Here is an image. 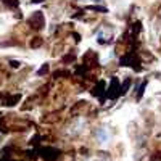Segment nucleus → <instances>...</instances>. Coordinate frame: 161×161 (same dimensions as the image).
Returning a JSON list of instances; mask_svg holds the SVG:
<instances>
[{
    "mask_svg": "<svg viewBox=\"0 0 161 161\" xmlns=\"http://www.w3.org/2000/svg\"><path fill=\"white\" fill-rule=\"evenodd\" d=\"M145 85H147V80H143L142 85H140V89H139V94H137V98H140V97L143 95V90H145Z\"/></svg>",
    "mask_w": 161,
    "mask_h": 161,
    "instance_id": "nucleus-10",
    "label": "nucleus"
},
{
    "mask_svg": "<svg viewBox=\"0 0 161 161\" xmlns=\"http://www.w3.org/2000/svg\"><path fill=\"white\" fill-rule=\"evenodd\" d=\"M92 94H94L95 97H100L102 102L105 100V94H106V90H105V82H103V80H100V82L97 84L94 89H92Z\"/></svg>",
    "mask_w": 161,
    "mask_h": 161,
    "instance_id": "nucleus-7",
    "label": "nucleus"
},
{
    "mask_svg": "<svg viewBox=\"0 0 161 161\" xmlns=\"http://www.w3.org/2000/svg\"><path fill=\"white\" fill-rule=\"evenodd\" d=\"M97 60H98V56H97V53H95V52H92V50H89L87 53L84 55V65L85 66H95Z\"/></svg>",
    "mask_w": 161,
    "mask_h": 161,
    "instance_id": "nucleus-5",
    "label": "nucleus"
},
{
    "mask_svg": "<svg viewBox=\"0 0 161 161\" xmlns=\"http://www.w3.org/2000/svg\"><path fill=\"white\" fill-rule=\"evenodd\" d=\"M40 45H42V39H40V37H36V40H32V42H31V47L32 48L40 47Z\"/></svg>",
    "mask_w": 161,
    "mask_h": 161,
    "instance_id": "nucleus-9",
    "label": "nucleus"
},
{
    "mask_svg": "<svg viewBox=\"0 0 161 161\" xmlns=\"http://www.w3.org/2000/svg\"><path fill=\"white\" fill-rule=\"evenodd\" d=\"M47 71H48V65H44V66H42V68H40V70L37 71V74H39V76H42V74H45Z\"/></svg>",
    "mask_w": 161,
    "mask_h": 161,
    "instance_id": "nucleus-12",
    "label": "nucleus"
},
{
    "mask_svg": "<svg viewBox=\"0 0 161 161\" xmlns=\"http://www.w3.org/2000/svg\"><path fill=\"white\" fill-rule=\"evenodd\" d=\"M39 153L42 155V156L47 159V161H55V159H58V156H60V150H56V148H52V147L40 148Z\"/></svg>",
    "mask_w": 161,
    "mask_h": 161,
    "instance_id": "nucleus-3",
    "label": "nucleus"
},
{
    "mask_svg": "<svg viewBox=\"0 0 161 161\" xmlns=\"http://www.w3.org/2000/svg\"><path fill=\"white\" fill-rule=\"evenodd\" d=\"M20 98H21L20 94L7 95V97H3V98H2V105H5V106H13V105H16V103L20 102Z\"/></svg>",
    "mask_w": 161,
    "mask_h": 161,
    "instance_id": "nucleus-6",
    "label": "nucleus"
},
{
    "mask_svg": "<svg viewBox=\"0 0 161 161\" xmlns=\"http://www.w3.org/2000/svg\"><path fill=\"white\" fill-rule=\"evenodd\" d=\"M3 3H7L8 7H18V0H3Z\"/></svg>",
    "mask_w": 161,
    "mask_h": 161,
    "instance_id": "nucleus-11",
    "label": "nucleus"
},
{
    "mask_svg": "<svg viewBox=\"0 0 161 161\" xmlns=\"http://www.w3.org/2000/svg\"><path fill=\"white\" fill-rule=\"evenodd\" d=\"M121 95V85H119V80L118 77H111V82H110V87H108L105 97L108 98H116V97Z\"/></svg>",
    "mask_w": 161,
    "mask_h": 161,
    "instance_id": "nucleus-2",
    "label": "nucleus"
},
{
    "mask_svg": "<svg viewBox=\"0 0 161 161\" xmlns=\"http://www.w3.org/2000/svg\"><path fill=\"white\" fill-rule=\"evenodd\" d=\"M121 66H134V70H140V66H137V56H135L134 47L121 58Z\"/></svg>",
    "mask_w": 161,
    "mask_h": 161,
    "instance_id": "nucleus-1",
    "label": "nucleus"
},
{
    "mask_svg": "<svg viewBox=\"0 0 161 161\" xmlns=\"http://www.w3.org/2000/svg\"><path fill=\"white\" fill-rule=\"evenodd\" d=\"M32 2H34V3H40L42 0H32Z\"/></svg>",
    "mask_w": 161,
    "mask_h": 161,
    "instance_id": "nucleus-14",
    "label": "nucleus"
},
{
    "mask_svg": "<svg viewBox=\"0 0 161 161\" xmlns=\"http://www.w3.org/2000/svg\"><path fill=\"white\" fill-rule=\"evenodd\" d=\"M29 24L34 27V29H42L44 24H45V20H44V15L42 11H36L31 18H29Z\"/></svg>",
    "mask_w": 161,
    "mask_h": 161,
    "instance_id": "nucleus-4",
    "label": "nucleus"
},
{
    "mask_svg": "<svg viewBox=\"0 0 161 161\" xmlns=\"http://www.w3.org/2000/svg\"><path fill=\"white\" fill-rule=\"evenodd\" d=\"M129 85H131V80H129V79H126V80H124V84L121 85V94H126V92L129 90Z\"/></svg>",
    "mask_w": 161,
    "mask_h": 161,
    "instance_id": "nucleus-8",
    "label": "nucleus"
},
{
    "mask_svg": "<svg viewBox=\"0 0 161 161\" xmlns=\"http://www.w3.org/2000/svg\"><path fill=\"white\" fill-rule=\"evenodd\" d=\"M11 66H13V68H18L20 63H18V61H11Z\"/></svg>",
    "mask_w": 161,
    "mask_h": 161,
    "instance_id": "nucleus-13",
    "label": "nucleus"
}]
</instances>
